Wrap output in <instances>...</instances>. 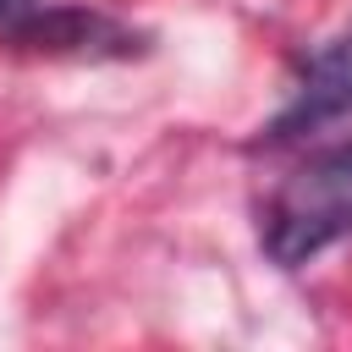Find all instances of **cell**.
I'll return each mask as SVG.
<instances>
[{"mask_svg":"<svg viewBox=\"0 0 352 352\" xmlns=\"http://www.w3.org/2000/svg\"><path fill=\"white\" fill-rule=\"evenodd\" d=\"M258 236H264V253L286 270H297L336 236H352V165H336L319 154L308 170H297L270 198Z\"/></svg>","mask_w":352,"mask_h":352,"instance_id":"obj_1","label":"cell"},{"mask_svg":"<svg viewBox=\"0 0 352 352\" xmlns=\"http://www.w3.org/2000/svg\"><path fill=\"white\" fill-rule=\"evenodd\" d=\"M352 116V28L324 38L308 60H302V77H297V94L286 99V110L253 138V148H292L336 121Z\"/></svg>","mask_w":352,"mask_h":352,"instance_id":"obj_2","label":"cell"},{"mask_svg":"<svg viewBox=\"0 0 352 352\" xmlns=\"http://www.w3.org/2000/svg\"><path fill=\"white\" fill-rule=\"evenodd\" d=\"M11 28V38L16 44H28V50H50V55H99V50H110V55H126V50H138V38L126 33V28H116L110 16H99V11H82V6H28L16 22H6Z\"/></svg>","mask_w":352,"mask_h":352,"instance_id":"obj_3","label":"cell"},{"mask_svg":"<svg viewBox=\"0 0 352 352\" xmlns=\"http://www.w3.org/2000/svg\"><path fill=\"white\" fill-rule=\"evenodd\" d=\"M28 6H33V0H0V28H6V22H16Z\"/></svg>","mask_w":352,"mask_h":352,"instance_id":"obj_4","label":"cell"},{"mask_svg":"<svg viewBox=\"0 0 352 352\" xmlns=\"http://www.w3.org/2000/svg\"><path fill=\"white\" fill-rule=\"evenodd\" d=\"M324 160H336V165H352V143H336V148H324Z\"/></svg>","mask_w":352,"mask_h":352,"instance_id":"obj_5","label":"cell"}]
</instances>
